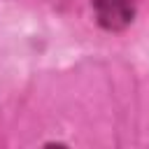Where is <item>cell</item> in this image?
I'll return each mask as SVG.
<instances>
[{
    "mask_svg": "<svg viewBox=\"0 0 149 149\" xmlns=\"http://www.w3.org/2000/svg\"><path fill=\"white\" fill-rule=\"evenodd\" d=\"M98 23L107 30H121L133 21V0H93Z\"/></svg>",
    "mask_w": 149,
    "mask_h": 149,
    "instance_id": "cell-1",
    "label": "cell"
}]
</instances>
